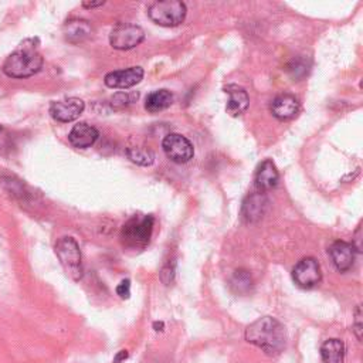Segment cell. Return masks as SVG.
Returning a JSON list of instances; mask_svg holds the SVG:
<instances>
[{
    "label": "cell",
    "instance_id": "1",
    "mask_svg": "<svg viewBox=\"0 0 363 363\" xmlns=\"http://www.w3.org/2000/svg\"><path fill=\"white\" fill-rule=\"evenodd\" d=\"M246 341L268 356L280 355L287 343L286 328L272 316H262L246 329Z\"/></svg>",
    "mask_w": 363,
    "mask_h": 363
},
{
    "label": "cell",
    "instance_id": "2",
    "mask_svg": "<svg viewBox=\"0 0 363 363\" xmlns=\"http://www.w3.org/2000/svg\"><path fill=\"white\" fill-rule=\"evenodd\" d=\"M38 45V38H26L22 41L6 59L3 73L10 78H27L37 74L44 64Z\"/></svg>",
    "mask_w": 363,
    "mask_h": 363
},
{
    "label": "cell",
    "instance_id": "3",
    "mask_svg": "<svg viewBox=\"0 0 363 363\" xmlns=\"http://www.w3.org/2000/svg\"><path fill=\"white\" fill-rule=\"evenodd\" d=\"M155 225V218L152 214L133 216L131 217L121 230V242L125 249L141 251L147 249L151 242Z\"/></svg>",
    "mask_w": 363,
    "mask_h": 363
},
{
    "label": "cell",
    "instance_id": "4",
    "mask_svg": "<svg viewBox=\"0 0 363 363\" xmlns=\"http://www.w3.org/2000/svg\"><path fill=\"white\" fill-rule=\"evenodd\" d=\"M186 5L180 0H162L155 2L148 9L151 20L163 27H176L186 19Z\"/></svg>",
    "mask_w": 363,
    "mask_h": 363
},
{
    "label": "cell",
    "instance_id": "5",
    "mask_svg": "<svg viewBox=\"0 0 363 363\" xmlns=\"http://www.w3.org/2000/svg\"><path fill=\"white\" fill-rule=\"evenodd\" d=\"M54 250L67 276L73 281H80L82 279V255L78 243L73 237H61Z\"/></svg>",
    "mask_w": 363,
    "mask_h": 363
},
{
    "label": "cell",
    "instance_id": "6",
    "mask_svg": "<svg viewBox=\"0 0 363 363\" xmlns=\"http://www.w3.org/2000/svg\"><path fill=\"white\" fill-rule=\"evenodd\" d=\"M145 40L142 27L129 23H119L110 34V43L117 50H131Z\"/></svg>",
    "mask_w": 363,
    "mask_h": 363
},
{
    "label": "cell",
    "instance_id": "7",
    "mask_svg": "<svg viewBox=\"0 0 363 363\" xmlns=\"http://www.w3.org/2000/svg\"><path fill=\"white\" fill-rule=\"evenodd\" d=\"M292 279L295 284L301 288L309 290L316 287L323 280V272L320 262L313 257H305L297 262L292 269Z\"/></svg>",
    "mask_w": 363,
    "mask_h": 363
},
{
    "label": "cell",
    "instance_id": "8",
    "mask_svg": "<svg viewBox=\"0 0 363 363\" xmlns=\"http://www.w3.org/2000/svg\"><path fill=\"white\" fill-rule=\"evenodd\" d=\"M162 148L166 156L175 163H186L195 155V148L192 142L186 136H182L180 133L166 135L162 142Z\"/></svg>",
    "mask_w": 363,
    "mask_h": 363
},
{
    "label": "cell",
    "instance_id": "9",
    "mask_svg": "<svg viewBox=\"0 0 363 363\" xmlns=\"http://www.w3.org/2000/svg\"><path fill=\"white\" fill-rule=\"evenodd\" d=\"M144 78V70L141 67H129L125 70L111 71L105 75V85L117 89H126L140 84Z\"/></svg>",
    "mask_w": 363,
    "mask_h": 363
},
{
    "label": "cell",
    "instance_id": "10",
    "mask_svg": "<svg viewBox=\"0 0 363 363\" xmlns=\"http://www.w3.org/2000/svg\"><path fill=\"white\" fill-rule=\"evenodd\" d=\"M85 104L82 100L71 97L61 101H56L50 105L52 117L59 122H73L84 112Z\"/></svg>",
    "mask_w": 363,
    "mask_h": 363
},
{
    "label": "cell",
    "instance_id": "11",
    "mask_svg": "<svg viewBox=\"0 0 363 363\" xmlns=\"http://www.w3.org/2000/svg\"><path fill=\"white\" fill-rule=\"evenodd\" d=\"M100 136V132L93 125L87 122H80L73 126V129L68 133V141L74 148L78 149H87L93 147Z\"/></svg>",
    "mask_w": 363,
    "mask_h": 363
},
{
    "label": "cell",
    "instance_id": "12",
    "mask_svg": "<svg viewBox=\"0 0 363 363\" xmlns=\"http://www.w3.org/2000/svg\"><path fill=\"white\" fill-rule=\"evenodd\" d=\"M356 249L352 243L338 240L329 247V255L334 261V265L338 271L346 272L352 268L355 260H356Z\"/></svg>",
    "mask_w": 363,
    "mask_h": 363
},
{
    "label": "cell",
    "instance_id": "13",
    "mask_svg": "<svg viewBox=\"0 0 363 363\" xmlns=\"http://www.w3.org/2000/svg\"><path fill=\"white\" fill-rule=\"evenodd\" d=\"M280 182V173L277 170V166L271 159H265L261 162V165L257 168L255 172V188L262 193L267 191L274 189Z\"/></svg>",
    "mask_w": 363,
    "mask_h": 363
},
{
    "label": "cell",
    "instance_id": "14",
    "mask_svg": "<svg viewBox=\"0 0 363 363\" xmlns=\"http://www.w3.org/2000/svg\"><path fill=\"white\" fill-rule=\"evenodd\" d=\"M224 91L229 94V103L225 105V111L232 117H239L244 114L250 105V97L243 87L230 84L224 87Z\"/></svg>",
    "mask_w": 363,
    "mask_h": 363
},
{
    "label": "cell",
    "instance_id": "15",
    "mask_svg": "<svg viewBox=\"0 0 363 363\" xmlns=\"http://www.w3.org/2000/svg\"><path fill=\"white\" fill-rule=\"evenodd\" d=\"M301 104L295 96L281 94L277 96L271 103V112L277 119L287 121L294 118L299 112Z\"/></svg>",
    "mask_w": 363,
    "mask_h": 363
},
{
    "label": "cell",
    "instance_id": "16",
    "mask_svg": "<svg viewBox=\"0 0 363 363\" xmlns=\"http://www.w3.org/2000/svg\"><path fill=\"white\" fill-rule=\"evenodd\" d=\"M267 207H268V199L265 198V195L261 192L253 193L243 203V210H242L243 218L249 223L257 221L264 216Z\"/></svg>",
    "mask_w": 363,
    "mask_h": 363
},
{
    "label": "cell",
    "instance_id": "17",
    "mask_svg": "<svg viewBox=\"0 0 363 363\" xmlns=\"http://www.w3.org/2000/svg\"><path fill=\"white\" fill-rule=\"evenodd\" d=\"M63 31L68 43L78 44L91 37V34H93V26L84 19H71L66 22Z\"/></svg>",
    "mask_w": 363,
    "mask_h": 363
},
{
    "label": "cell",
    "instance_id": "18",
    "mask_svg": "<svg viewBox=\"0 0 363 363\" xmlns=\"http://www.w3.org/2000/svg\"><path fill=\"white\" fill-rule=\"evenodd\" d=\"M173 104V96L168 89H158L151 93L145 100V108L151 114H158L168 110Z\"/></svg>",
    "mask_w": 363,
    "mask_h": 363
},
{
    "label": "cell",
    "instance_id": "19",
    "mask_svg": "<svg viewBox=\"0 0 363 363\" xmlns=\"http://www.w3.org/2000/svg\"><path fill=\"white\" fill-rule=\"evenodd\" d=\"M321 356L324 363H343L345 362V345L341 339H328L321 346Z\"/></svg>",
    "mask_w": 363,
    "mask_h": 363
},
{
    "label": "cell",
    "instance_id": "20",
    "mask_svg": "<svg viewBox=\"0 0 363 363\" xmlns=\"http://www.w3.org/2000/svg\"><path fill=\"white\" fill-rule=\"evenodd\" d=\"M128 158L140 166H151L155 161V155L152 151L141 147H132L126 149Z\"/></svg>",
    "mask_w": 363,
    "mask_h": 363
},
{
    "label": "cell",
    "instance_id": "21",
    "mask_svg": "<svg viewBox=\"0 0 363 363\" xmlns=\"http://www.w3.org/2000/svg\"><path fill=\"white\" fill-rule=\"evenodd\" d=\"M232 287L237 294H246L250 291V288L253 287V280L251 276L246 269H239L236 271V274L232 280Z\"/></svg>",
    "mask_w": 363,
    "mask_h": 363
},
{
    "label": "cell",
    "instance_id": "22",
    "mask_svg": "<svg viewBox=\"0 0 363 363\" xmlns=\"http://www.w3.org/2000/svg\"><path fill=\"white\" fill-rule=\"evenodd\" d=\"M140 94L138 93H118L114 97H111L110 104L114 110H122L131 104H133L138 100Z\"/></svg>",
    "mask_w": 363,
    "mask_h": 363
},
{
    "label": "cell",
    "instance_id": "23",
    "mask_svg": "<svg viewBox=\"0 0 363 363\" xmlns=\"http://www.w3.org/2000/svg\"><path fill=\"white\" fill-rule=\"evenodd\" d=\"M308 70H309V64H308L302 57L294 59V60L288 64V73H290L291 77L295 78V80H299V78L305 77V75L308 74Z\"/></svg>",
    "mask_w": 363,
    "mask_h": 363
},
{
    "label": "cell",
    "instance_id": "24",
    "mask_svg": "<svg viewBox=\"0 0 363 363\" xmlns=\"http://www.w3.org/2000/svg\"><path fill=\"white\" fill-rule=\"evenodd\" d=\"M13 147L15 144H13L12 133L3 125H0V155L5 156L10 154Z\"/></svg>",
    "mask_w": 363,
    "mask_h": 363
},
{
    "label": "cell",
    "instance_id": "25",
    "mask_svg": "<svg viewBox=\"0 0 363 363\" xmlns=\"http://www.w3.org/2000/svg\"><path fill=\"white\" fill-rule=\"evenodd\" d=\"M117 294L122 299H128L131 297V281L129 280H122L118 287H117Z\"/></svg>",
    "mask_w": 363,
    "mask_h": 363
},
{
    "label": "cell",
    "instance_id": "26",
    "mask_svg": "<svg viewBox=\"0 0 363 363\" xmlns=\"http://www.w3.org/2000/svg\"><path fill=\"white\" fill-rule=\"evenodd\" d=\"M355 334H356V338L359 341H362V311H360V306L356 308V316H355Z\"/></svg>",
    "mask_w": 363,
    "mask_h": 363
},
{
    "label": "cell",
    "instance_id": "27",
    "mask_svg": "<svg viewBox=\"0 0 363 363\" xmlns=\"http://www.w3.org/2000/svg\"><path fill=\"white\" fill-rule=\"evenodd\" d=\"M165 276H169V283L173 281V276H175V264H168L163 269H162V274H161V279H163Z\"/></svg>",
    "mask_w": 363,
    "mask_h": 363
},
{
    "label": "cell",
    "instance_id": "28",
    "mask_svg": "<svg viewBox=\"0 0 363 363\" xmlns=\"http://www.w3.org/2000/svg\"><path fill=\"white\" fill-rule=\"evenodd\" d=\"M128 356H129L128 350H119V352L117 353V356L114 357V363H122L124 360L128 359Z\"/></svg>",
    "mask_w": 363,
    "mask_h": 363
},
{
    "label": "cell",
    "instance_id": "29",
    "mask_svg": "<svg viewBox=\"0 0 363 363\" xmlns=\"http://www.w3.org/2000/svg\"><path fill=\"white\" fill-rule=\"evenodd\" d=\"M104 5H105V2H89V3L84 2V3H82V8H85V9H94V8H100V6H104Z\"/></svg>",
    "mask_w": 363,
    "mask_h": 363
},
{
    "label": "cell",
    "instance_id": "30",
    "mask_svg": "<svg viewBox=\"0 0 363 363\" xmlns=\"http://www.w3.org/2000/svg\"><path fill=\"white\" fill-rule=\"evenodd\" d=\"M163 327H165L163 323H155V324H154V328H155V331H158V332H159V331H163Z\"/></svg>",
    "mask_w": 363,
    "mask_h": 363
}]
</instances>
